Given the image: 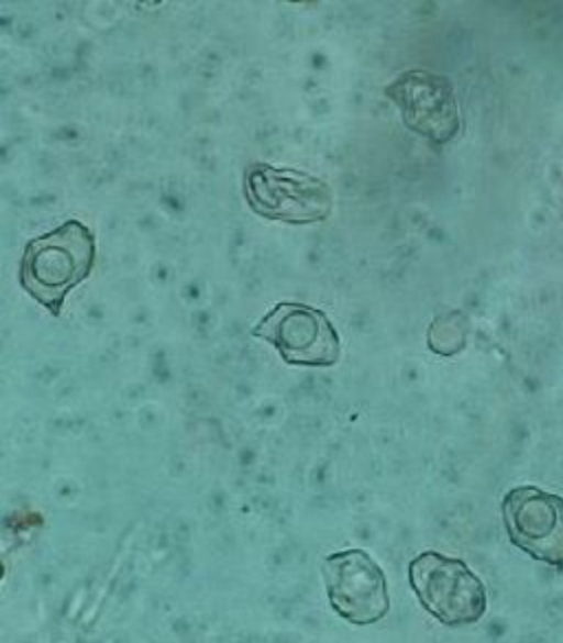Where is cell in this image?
Masks as SVG:
<instances>
[{
    "mask_svg": "<svg viewBox=\"0 0 563 643\" xmlns=\"http://www.w3.org/2000/svg\"><path fill=\"white\" fill-rule=\"evenodd\" d=\"M95 241L89 229L71 220L32 240L20 268L22 287L52 313L58 314L69 290L89 275Z\"/></svg>",
    "mask_w": 563,
    "mask_h": 643,
    "instance_id": "cell-1",
    "label": "cell"
},
{
    "mask_svg": "<svg viewBox=\"0 0 563 643\" xmlns=\"http://www.w3.org/2000/svg\"><path fill=\"white\" fill-rule=\"evenodd\" d=\"M408 575L421 606L441 623H473L485 613L484 584L462 559L426 551L410 562Z\"/></svg>",
    "mask_w": 563,
    "mask_h": 643,
    "instance_id": "cell-2",
    "label": "cell"
},
{
    "mask_svg": "<svg viewBox=\"0 0 563 643\" xmlns=\"http://www.w3.org/2000/svg\"><path fill=\"white\" fill-rule=\"evenodd\" d=\"M243 187L249 206L267 219L307 224L331 212L329 185L306 171L256 163L245 170Z\"/></svg>",
    "mask_w": 563,
    "mask_h": 643,
    "instance_id": "cell-3",
    "label": "cell"
},
{
    "mask_svg": "<svg viewBox=\"0 0 563 643\" xmlns=\"http://www.w3.org/2000/svg\"><path fill=\"white\" fill-rule=\"evenodd\" d=\"M322 575L331 607L350 623L372 624L389 611L385 574L367 552L350 548L327 556Z\"/></svg>",
    "mask_w": 563,
    "mask_h": 643,
    "instance_id": "cell-4",
    "label": "cell"
},
{
    "mask_svg": "<svg viewBox=\"0 0 563 643\" xmlns=\"http://www.w3.org/2000/svg\"><path fill=\"white\" fill-rule=\"evenodd\" d=\"M252 334L273 344L290 365L331 366L340 357V339L328 317L302 303L282 302Z\"/></svg>",
    "mask_w": 563,
    "mask_h": 643,
    "instance_id": "cell-5",
    "label": "cell"
},
{
    "mask_svg": "<svg viewBox=\"0 0 563 643\" xmlns=\"http://www.w3.org/2000/svg\"><path fill=\"white\" fill-rule=\"evenodd\" d=\"M509 540L532 558L563 567V498L534 486L509 490L501 502Z\"/></svg>",
    "mask_w": 563,
    "mask_h": 643,
    "instance_id": "cell-6",
    "label": "cell"
},
{
    "mask_svg": "<svg viewBox=\"0 0 563 643\" xmlns=\"http://www.w3.org/2000/svg\"><path fill=\"white\" fill-rule=\"evenodd\" d=\"M399 108L404 123L416 133L435 142L451 140L460 126L451 82L429 70L410 69L385 89Z\"/></svg>",
    "mask_w": 563,
    "mask_h": 643,
    "instance_id": "cell-7",
    "label": "cell"
}]
</instances>
